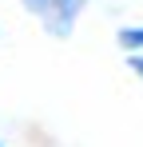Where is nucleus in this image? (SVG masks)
Segmentation results:
<instances>
[{
    "label": "nucleus",
    "mask_w": 143,
    "mask_h": 147,
    "mask_svg": "<svg viewBox=\"0 0 143 147\" xmlns=\"http://www.w3.org/2000/svg\"><path fill=\"white\" fill-rule=\"evenodd\" d=\"M24 8V16H32L36 28L52 36V40H68L80 28V16L88 12L92 0H16Z\"/></svg>",
    "instance_id": "obj_1"
},
{
    "label": "nucleus",
    "mask_w": 143,
    "mask_h": 147,
    "mask_svg": "<svg viewBox=\"0 0 143 147\" xmlns=\"http://www.w3.org/2000/svg\"><path fill=\"white\" fill-rule=\"evenodd\" d=\"M115 48L123 52V56L143 52V20H139V24H119L115 28Z\"/></svg>",
    "instance_id": "obj_2"
},
{
    "label": "nucleus",
    "mask_w": 143,
    "mask_h": 147,
    "mask_svg": "<svg viewBox=\"0 0 143 147\" xmlns=\"http://www.w3.org/2000/svg\"><path fill=\"white\" fill-rule=\"evenodd\" d=\"M123 68L139 80V88H143V52H131V56H123Z\"/></svg>",
    "instance_id": "obj_3"
},
{
    "label": "nucleus",
    "mask_w": 143,
    "mask_h": 147,
    "mask_svg": "<svg viewBox=\"0 0 143 147\" xmlns=\"http://www.w3.org/2000/svg\"><path fill=\"white\" fill-rule=\"evenodd\" d=\"M0 36H4V28H0Z\"/></svg>",
    "instance_id": "obj_4"
},
{
    "label": "nucleus",
    "mask_w": 143,
    "mask_h": 147,
    "mask_svg": "<svg viewBox=\"0 0 143 147\" xmlns=\"http://www.w3.org/2000/svg\"><path fill=\"white\" fill-rule=\"evenodd\" d=\"M0 147H8V143H0Z\"/></svg>",
    "instance_id": "obj_5"
}]
</instances>
